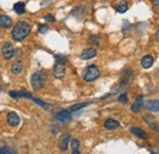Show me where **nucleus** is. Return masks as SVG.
I'll return each mask as SVG.
<instances>
[{
  "instance_id": "393cba45",
  "label": "nucleus",
  "mask_w": 159,
  "mask_h": 154,
  "mask_svg": "<svg viewBox=\"0 0 159 154\" xmlns=\"http://www.w3.org/2000/svg\"><path fill=\"white\" fill-rule=\"evenodd\" d=\"M55 59H57V62H60V64H65V61H67V57L65 55H55Z\"/></svg>"
},
{
  "instance_id": "f257e3e1",
  "label": "nucleus",
  "mask_w": 159,
  "mask_h": 154,
  "mask_svg": "<svg viewBox=\"0 0 159 154\" xmlns=\"http://www.w3.org/2000/svg\"><path fill=\"white\" fill-rule=\"evenodd\" d=\"M31 33V25L26 21H19L12 28L11 36L16 42H21Z\"/></svg>"
},
{
  "instance_id": "2f4dec72",
  "label": "nucleus",
  "mask_w": 159,
  "mask_h": 154,
  "mask_svg": "<svg viewBox=\"0 0 159 154\" xmlns=\"http://www.w3.org/2000/svg\"><path fill=\"white\" fill-rule=\"evenodd\" d=\"M158 102H159V100H158Z\"/></svg>"
},
{
  "instance_id": "f3484780",
  "label": "nucleus",
  "mask_w": 159,
  "mask_h": 154,
  "mask_svg": "<svg viewBox=\"0 0 159 154\" xmlns=\"http://www.w3.org/2000/svg\"><path fill=\"white\" fill-rule=\"evenodd\" d=\"M146 108L151 111H158L159 110V102L158 100H149L146 104Z\"/></svg>"
},
{
  "instance_id": "20e7f679",
  "label": "nucleus",
  "mask_w": 159,
  "mask_h": 154,
  "mask_svg": "<svg viewBox=\"0 0 159 154\" xmlns=\"http://www.w3.org/2000/svg\"><path fill=\"white\" fill-rule=\"evenodd\" d=\"M1 53H2V57H4V58L6 59V60H9V59H11L14 57L15 49H14V47H12L11 43L6 42V43L2 45V48H1Z\"/></svg>"
},
{
  "instance_id": "4be33fe9",
  "label": "nucleus",
  "mask_w": 159,
  "mask_h": 154,
  "mask_svg": "<svg viewBox=\"0 0 159 154\" xmlns=\"http://www.w3.org/2000/svg\"><path fill=\"white\" fill-rule=\"evenodd\" d=\"M32 100H33L36 104L40 105L42 108H44V109H49V108H50V105H49V104H47L45 102H43L42 99H38V98H34V97H33V98H32Z\"/></svg>"
},
{
  "instance_id": "f8f14e48",
  "label": "nucleus",
  "mask_w": 159,
  "mask_h": 154,
  "mask_svg": "<svg viewBox=\"0 0 159 154\" xmlns=\"http://www.w3.org/2000/svg\"><path fill=\"white\" fill-rule=\"evenodd\" d=\"M142 105H143V96H139L135 99L134 104L131 105V111L132 113H139L142 109Z\"/></svg>"
},
{
  "instance_id": "c85d7f7f",
  "label": "nucleus",
  "mask_w": 159,
  "mask_h": 154,
  "mask_svg": "<svg viewBox=\"0 0 159 154\" xmlns=\"http://www.w3.org/2000/svg\"><path fill=\"white\" fill-rule=\"evenodd\" d=\"M44 20H45V21H49V22H54V21H55V19H54L52 15H45V16H44Z\"/></svg>"
},
{
  "instance_id": "5701e85b",
  "label": "nucleus",
  "mask_w": 159,
  "mask_h": 154,
  "mask_svg": "<svg viewBox=\"0 0 159 154\" xmlns=\"http://www.w3.org/2000/svg\"><path fill=\"white\" fill-rule=\"evenodd\" d=\"M19 98H28V99H32L33 97H32V94H31L30 92H27V91H20V92H19Z\"/></svg>"
},
{
  "instance_id": "9d476101",
  "label": "nucleus",
  "mask_w": 159,
  "mask_h": 154,
  "mask_svg": "<svg viewBox=\"0 0 159 154\" xmlns=\"http://www.w3.org/2000/svg\"><path fill=\"white\" fill-rule=\"evenodd\" d=\"M96 57H97V50L94 48H87L81 54V59H83V60H89V59H93Z\"/></svg>"
},
{
  "instance_id": "aec40b11",
  "label": "nucleus",
  "mask_w": 159,
  "mask_h": 154,
  "mask_svg": "<svg viewBox=\"0 0 159 154\" xmlns=\"http://www.w3.org/2000/svg\"><path fill=\"white\" fill-rule=\"evenodd\" d=\"M92 102H84V103H80V104H75V105H72L71 108H70V111L71 113H74V111H77L80 109H82V108H84V106H87V105H89Z\"/></svg>"
},
{
  "instance_id": "412c9836",
  "label": "nucleus",
  "mask_w": 159,
  "mask_h": 154,
  "mask_svg": "<svg viewBox=\"0 0 159 154\" xmlns=\"http://www.w3.org/2000/svg\"><path fill=\"white\" fill-rule=\"evenodd\" d=\"M71 148H72V154H79L80 151V141L79 139H71Z\"/></svg>"
},
{
  "instance_id": "423d86ee",
  "label": "nucleus",
  "mask_w": 159,
  "mask_h": 154,
  "mask_svg": "<svg viewBox=\"0 0 159 154\" xmlns=\"http://www.w3.org/2000/svg\"><path fill=\"white\" fill-rule=\"evenodd\" d=\"M65 74H66V67L64 64H60V62H57V65L54 66L53 69V75L57 78H64L65 77Z\"/></svg>"
},
{
  "instance_id": "7c9ffc66",
  "label": "nucleus",
  "mask_w": 159,
  "mask_h": 154,
  "mask_svg": "<svg viewBox=\"0 0 159 154\" xmlns=\"http://www.w3.org/2000/svg\"><path fill=\"white\" fill-rule=\"evenodd\" d=\"M156 37H157V39H159V29L157 31V33H156Z\"/></svg>"
},
{
  "instance_id": "0eeeda50",
  "label": "nucleus",
  "mask_w": 159,
  "mask_h": 154,
  "mask_svg": "<svg viewBox=\"0 0 159 154\" xmlns=\"http://www.w3.org/2000/svg\"><path fill=\"white\" fill-rule=\"evenodd\" d=\"M132 79H134V71L130 70V69L125 70L124 74H122V77H121V86H122V87L129 86Z\"/></svg>"
},
{
  "instance_id": "1a4fd4ad",
  "label": "nucleus",
  "mask_w": 159,
  "mask_h": 154,
  "mask_svg": "<svg viewBox=\"0 0 159 154\" xmlns=\"http://www.w3.org/2000/svg\"><path fill=\"white\" fill-rule=\"evenodd\" d=\"M71 141V136L70 135H64L60 137L59 142H58V146H59L60 151L65 152L67 149V146H69V142Z\"/></svg>"
},
{
  "instance_id": "39448f33",
  "label": "nucleus",
  "mask_w": 159,
  "mask_h": 154,
  "mask_svg": "<svg viewBox=\"0 0 159 154\" xmlns=\"http://www.w3.org/2000/svg\"><path fill=\"white\" fill-rule=\"evenodd\" d=\"M57 119L62 124H67L72 119V113L70 111V109H64V110H61L57 114Z\"/></svg>"
},
{
  "instance_id": "bb28decb",
  "label": "nucleus",
  "mask_w": 159,
  "mask_h": 154,
  "mask_svg": "<svg viewBox=\"0 0 159 154\" xmlns=\"http://www.w3.org/2000/svg\"><path fill=\"white\" fill-rule=\"evenodd\" d=\"M48 29H49V27L47 26V25H40L39 28H38V31H39V33H47L48 32Z\"/></svg>"
},
{
  "instance_id": "cd10ccee",
  "label": "nucleus",
  "mask_w": 159,
  "mask_h": 154,
  "mask_svg": "<svg viewBox=\"0 0 159 154\" xmlns=\"http://www.w3.org/2000/svg\"><path fill=\"white\" fill-rule=\"evenodd\" d=\"M9 94L11 98H15V99H19V92H15V91H10Z\"/></svg>"
},
{
  "instance_id": "a878e982",
  "label": "nucleus",
  "mask_w": 159,
  "mask_h": 154,
  "mask_svg": "<svg viewBox=\"0 0 159 154\" xmlns=\"http://www.w3.org/2000/svg\"><path fill=\"white\" fill-rule=\"evenodd\" d=\"M119 102L121 104H126V103H127V96H126V93H121V94H120Z\"/></svg>"
},
{
  "instance_id": "c756f323",
  "label": "nucleus",
  "mask_w": 159,
  "mask_h": 154,
  "mask_svg": "<svg viewBox=\"0 0 159 154\" xmlns=\"http://www.w3.org/2000/svg\"><path fill=\"white\" fill-rule=\"evenodd\" d=\"M152 2H153L156 6H159V0H152Z\"/></svg>"
},
{
  "instance_id": "6ab92c4d",
  "label": "nucleus",
  "mask_w": 159,
  "mask_h": 154,
  "mask_svg": "<svg viewBox=\"0 0 159 154\" xmlns=\"http://www.w3.org/2000/svg\"><path fill=\"white\" fill-rule=\"evenodd\" d=\"M116 11L120 12V14H124V12H126L127 11V9H129V5H127V2L126 1H121L119 2L118 5H116Z\"/></svg>"
},
{
  "instance_id": "f03ea898",
  "label": "nucleus",
  "mask_w": 159,
  "mask_h": 154,
  "mask_svg": "<svg viewBox=\"0 0 159 154\" xmlns=\"http://www.w3.org/2000/svg\"><path fill=\"white\" fill-rule=\"evenodd\" d=\"M47 79H48V74L44 70H39L31 76V86L34 91H39L44 87Z\"/></svg>"
},
{
  "instance_id": "a211bd4d",
  "label": "nucleus",
  "mask_w": 159,
  "mask_h": 154,
  "mask_svg": "<svg viewBox=\"0 0 159 154\" xmlns=\"http://www.w3.org/2000/svg\"><path fill=\"white\" fill-rule=\"evenodd\" d=\"M14 10H15V12H16V14H19V15H23V14H25V4H23L22 1L16 2V4L14 5Z\"/></svg>"
},
{
  "instance_id": "9b49d317",
  "label": "nucleus",
  "mask_w": 159,
  "mask_h": 154,
  "mask_svg": "<svg viewBox=\"0 0 159 154\" xmlns=\"http://www.w3.org/2000/svg\"><path fill=\"white\" fill-rule=\"evenodd\" d=\"M12 25H14V21L10 19L9 16H6V15H0V27H1V28H5V29L11 28Z\"/></svg>"
},
{
  "instance_id": "ddd939ff",
  "label": "nucleus",
  "mask_w": 159,
  "mask_h": 154,
  "mask_svg": "<svg viewBox=\"0 0 159 154\" xmlns=\"http://www.w3.org/2000/svg\"><path fill=\"white\" fill-rule=\"evenodd\" d=\"M119 126H120L119 121H116L115 119H107V120L104 121V127H105L107 130L113 131V130H116Z\"/></svg>"
},
{
  "instance_id": "dca6fc26",
  "label": "nucleus",
  "mask_w": 159,
  "mask_h": 154,
  "mask_svg": "<svg viewBox=\"0 0 159 154\" xmlns=\"http://www.w3.org/2000/svg\"><path fill=\"white\" fill-rule=\"evenodd\" d=\"M130 131H131L132 135L137 136L139 138H142V139H147V138H148V135L146 134V131H143V130L139 129V127H131Z\"/></svg>"
},
{
  "instance_id": "4468645a",
  "label": "nucleus",
  "mask_w": 159,
  "mask_h": 154,
  "mask_svg": "<svg viewBox=\"0 0 159 154\" xmlns=\"http://www.w3.org/2000/svg\"><path fill=\"white\" fill-rule=\"evenodd\" d=\"M153 62H154V59L152 58L151 55H144L143 58L141 59V66L143 69H149L153 66Z\"/></svg>"
},
{
  "instance_id": "7ed1b4c3",
  "label": "nucleus",
  "mask_w": 159,
  "mask_h": 154,
  "mask_svg": "<svg viewBox=\"0 0 159 154\" xmlns=\"http://www.w3.org/2000/svg\"><path fill=\"white\" fill-rule=\"evenodd\" d=\"M100 75V71H99V67L97 65H89L84 69L83 71V79L86 82H93L96 81Z\"/></svg>"
},
{
  "instance_id": "2eb2a0df",
  "label": "nucleus",
  "mask_w": 159,
  "mask_h": 154,
  "mask_svg": "<svg viewBox=\"0 0 159 154\" xmlns=\"http://www.w3.org/2000/svg\"><path fill=\"white\" fill-rule=\"evenodd\" d=\"M22 69H23V62H22V60H17V61H15L12 65H11V72L14 74V75H19L22 72Z\"/></svg>"
},
{
  "instance_id": "6e6552de",
  "label": "nucleus",
  "mask_w": 159,
  "mask_h": 154,
  "mask_svg": "<svg viewBox=\"0 0 159 154\" xmlns=\"http://www.w3.org/2000/svg\"><path fill=\"white\" fill-rule=\"evenodd\" d=\"M6 120H7V124L11 126V127H16V126H19V124H20V116L17 115L15 111H10L7 116H6Z\"/></svg>"
},
{
  "instance_id": "b1692460",
  "label": "nucleus",
  "mask_w": 159,
  "mask_h": 154,
  "mask_svg": "<svg viewBox=\"0 0 159 154\" xmlns=\"http://www.w3.org/2000/svg\"><path fill=\"white\" fill-rule=\"evenodd\" d=\"M89 43H91L92 45H99L100 40L97 36H93V37H91V38H89Z\"/></svg>"
}]
</instances>
